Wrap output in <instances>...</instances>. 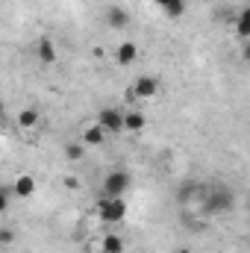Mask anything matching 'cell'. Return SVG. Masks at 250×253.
I'll return each instance as SVG.
<instances>
[{
  "mask_svg": "<svg viewBox=\"0 0 250 253\" xmlns=\"http://www.w3.org/2000/svg\"><path fill=\"white\" fill-rule=\"evenodd\" d=\"M200 203H203V209L209 212V215H218V212H227V209H233L236 206V197H233V191L227 189H206V194L200 197Z\"/></svg>",
  "mask_w": 250,
  "mask_h": 253,
  "instance_id": "cell-1",
  "label": "cell"
},
{
  "mask_svg": "<svg viewBox=\"0 0 250 253\" xmlns=\"http://www.w3.org/2000/svg\"><path fill=\"white\" fill-rule=\"evenodd\" d=\"M97 212H100V221H106V224H118V221H124L126 218L124 197H100Z\"/></svg>",
  "mask_w": 250,
  "mask_h": 253,
  "instance_id": "cell-2",
  "label": "cell"
},
{
  "mask_svg": "<svg viewBox=\"0 0 250 253\" xmlns=\"http://www.w3.org/2000/svg\"><path fill=\"white\" fill-rule=\"evenodd\" d=\"M132 186V177L126 171H109L103 177V197H124Z\"/></svg>",
  "mask_w": 250,
  "mask_h": 253,
  "instance_id": "cell-3",
  "label": "cell"
},
{
  "mask_svg": "<svg viewBox=\"0 0 250 253\" xmlns=\"http://www.w3.org/2000/svg\"><path fill=\"white\" fill-rule=\"evenodd\" d=\"M156 94H159V80L150 77V74H141V77L132 83V88H129V97H132V100H150V97H156Z\"/></svg>",
  "mask_w": 250,
  "mask_h": 253,
  "instance_id": "cell-4",
  "label": "cell"
},
{
  "mask_svg": "<svg viewBox=\"0 0 250 253\" xmlns=\"http://www.w3.org/2000/svg\"><path fill=\"white\" fill-rule=\"evenodd\" d=\"M36 189H39V183H36V177H33V174H18V177H15V183L9 186L12 197H18V200L33 197V194H36Z\"/></svg>",
  "mask_w": 250,
  "mask_h": 253,
  "instance_id": "cell-5",
  "label": "cell"
},
{
  "mask_svg": "<svg viewBox=\"0 0 250 253\" xmlns=\"http://www.w3.org/2000/svg\"><path fill=\"white\" fill-rule=\"evenodd\" d=\"M97 124L103 126V132H124V112L118 109H103Z\"/></svg>",
  "mask_w": 250,
  "mask_h": 253,
  "instance_id": "cell-6",
  "label": "cell"
},
{
  "mask_svg": "<svg viewBox=\"0 0 250 253\" xmlns=\"http://www.w3.org/2000/svg\"><path fill=\"white\" fill-rule=\"evenodd\" d=\"M36 56H39V62L53 65L56 59H59V50H56V44H53L47 36H42V39L36 42Z\"/></svg>",
  "mask_w": 250,
  "mask_h": 253,
  "instance_id": "cell-7",
  "label": "cell"
},
{
  "mask_svg": "<svg viewBox=\"0 0 250 253\" xmlns=\"http://www.w3.org/2000/svg\"><path fill=\"white\" fill-rule=\"evenodd\" d=\"M106 24H109L112 30H126V27H129V12L121 9V6H109V9H106Z\"/></svg>",
  "mask_w": 250,
  "mask_h": 253,
  "instance_id": "cell-8",
  "label": "cell"
},
{
  "mask_svg": "<svg viewBox=\"0 0 250 253\" xmlns=\"http://www.w3.org/2000/svg\"><path fill=\"white\" fill-rule=\"evenodd\" d=\"M135 59H138V44L135 42H121L118 50H115V62L126 68V65H132Z\"/></svg>",
  "mask_w": 250,
  "mask_h": 253,
  "instance_id": "cell-9",
  "label": "cell"
},
{
  "mask_svg": "<svg viewBox=\"0 0 250 253\" xmlns=\"http://www.w3.org/2000/svg\"><path fill=\"white\" fill-rule=\"evenodd\" d=\"M206 194V186H200V183H186L183 189L177 191V200L180 203H191V200H200Z\"/></svg>",
  "mask_w": 250,
  "mask_h": 253,
  "instance_id": "cell-10",
  "label": "cell"
},
{
  "mask_svg": "<svg viewBox=\"0 0 250 253\" xmlns=\"http://www.w3.org/2000/svg\"><path fill=\"white\" fill-rule=\"evenodd\" d=\"M39 121H42V115H39L36 106H27V109L18 112V126L21 129H33V126H39Z\"/></svg>",
  "mask_w": 250,
  "mask_h": 253,
  "instance_id": "cell-11",
  "label": "cell"
},
{
  "mask_svg": "<svg viewBox=\"0 0 250 253\" xmlns=\"http://www.w3.org/2000/svg\"><path fill=\"white\" fill-rule=\"evenodd\" d=\"M153 3H156L168 18H180V15L186 12V6H188L186 0H153Z\"/></svg>",
  "mask_w": 250,
  "mask_h": 253,
  "instance_id": "cell-12",
  "label": "cell"
},
{
  "mask_svg": "<svg viewBox=\"0 0 250 253\" xmlns=\"http://www.w3.org/2000/svg\"><path fill=\"white\" fill-rule=\"evenodd\" d=\"M103 138H106V132H103L100 124L85 126V132H83V144H85V147H97V144H103Z\"/></svg>",
  "mask_w": 250,
  "mask_h": 253,
  "instance_id": "cell-13",
  "label": "cell"
},
{
  "mask_svg": "<svg viewBox=\"0 0 250 253\" xmlns=\"http://www.w3.org/2000/svg\"><path fill=\"white\" fill-rule=\"evenodd\" d=\"M100 253H124V239L115 233H106L100 242Z\"/></svg>",
  "mask_w": 250,
  "mask_h": 253,
  "instance_id": "cell-14",
  "label": "cell"
},
{
  "mask_svg": "<svg viewBox=\"0 0 250 253\" xmlns=\"http://www.w3.org/2000/svg\"><path fill=\"white\" fill-rule=\"evenodd\" d=\"M144 124H147V118H144L141 112H126V115H124V129H129V132L144 129Z\"/></svg>",
  "mask_w": 250,
  "mask_h": 253,
  "instance_id": "cell-15",
  "label": "cell"
},
{
  "mask_svg": "<svg viewBox=\"0 0 250 253\" xmlns=\"http://www.w3.org/2000/svg\"><path fill=\"white\" fill-rule=\"evenodd\" d=\"M236 36H239V39H248L250 36V12L248 9H242L239 18H236Z\"/></svg>",
  "mask_w": 250,
  "mask_h": 253,
  "instance_id": "cell-16",
  "label": "cell"
},
{
  "mask_svg": "<svg viewBox=\"0 0 250 253\" xmlns=\"http://www.w3.org/2000/svg\"><path fill=\"white\" fill-rule=\"evenodd\" d=\"M85 156V144L83 141H71L68 147H65V159H71V162H80Z\"/></svg>",
  "mask_w": 250,
  "mask_h": 253,
  "instance_id": "cell-17",
  "label": "cell"
},
{
  "mask_svg": "<svg viewBox=\"0 0 250 253\" xmlns=\"http://www.w3.org/2000/svg\"><path fill=\"white\" fill-rule=\"evenodd\" d=\"M15 245V230L12 227H0V248H9Z\"/></svg>",
  "mask_w": 250,
  "mask_h": 253,
  "instance_id": "cell-18",
  "label": "cell"
},
{
  "mask_svg": "<svg viewBox=\"0 0 250 253\" xmlns=\"http://www.w3.org/2000/svg\"><path fill=\"white\" fill-rule=\"evenodd\" d=\"M9 203H12V191H9V186H0V215L9 209Z\"/></svg>",
  "mask_w": 250,
  "mask_h": 253,
  "instance_id": "cell-19",
  "label": "cell"
},
{
  "mask_svg": "<svg viewBox=\"0 0 250 253\" xmlns=\"http://www.w3.org/2000/svg\"><path fill=\"white\" fill-rule=\"evenodd\" d=\"M177 253H191V251H188V248H180V251H177Z\"/></svg>",
  "mask_w": 250,
  "mask_h": 253,
  "instance_id": "cell-20",
  "label": "cell"
},
{
  "mask_svg": "<svg viewBox=\"0 0 250 253\" xmlns=\"http://www.w3.org/2000/svg\"><path fill=\"white\" fill-rule=\"evenodd\" d=\"M0 129H3V118H0Z\"/></svg>",
  "mask_w": 250,
  "mask_h": 253,
  "instance_id": "cell-21",
  "label": "cell"
}]
</instances>
